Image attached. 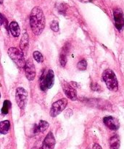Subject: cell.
I'll use <instances>...</instances> for the list:
<instances>
[{
    "label": "cell",
    "mask_w": 124,
    "mask_h": 149,
    "mask_svg": "<svg viewBox=\"0 0 124 149\" xmlns=\"http://www.w3.org/2000/svg\"><path fill=\"white\" fill-rule=\"evenodd\" d=\"M113 18L115 21V26L118 31H121L124 29V15L121 9L116 8L113 11Z\"/></svg>",
    "instance_id": "cell-6"
},
{
    "label": "cell",
    "mask_w": 124,
    "mask_h": 149,
    "mask_svg": "<svg viewBox=\"0 0 124 149\" xmlns=\"http://www.w3.org/2000/svg\"><path fill=\"white\" fill-rule=\"evenodd\" d=\"M46 74H45L44 71H43L42 73V76L40 77V87L41 90H43V91H45V90H47V87H46Z\"/></svg>",
    "instance_id": "cell-18"
},
{
    "label": "cell",
    "mask_w": 124,
    "mask_h": 149,
    "mask_svg": "<svg viewBox=\"0 0 124 149\" xmlns=\"http://www.w3.org/2000/svg\"><path fill=\"white\" fill-rule=\"evenodd\" d=\"M28 35L27 33H24L22 36L21 39H20V48H21L22 51L23 52H25L26 49H28Z\"/></svg>",
    "instance_id": "cell-14"
},
{
    "label": "cell",
    "mask_w": 124,
    "mask_h": 149,
    "mask_svg": "<svg viewBox=\"0 0 124 149\" xmlns=\"http://www.w3.org/2000/svg\"><path fill=\"white\" fill-rule=\"evenodd\" d=\"M9 29L14 37H17L20 34V30L17 22L12 21L9 24Z\"/></svg>",
    "instance_id": "cell-12"
},
{
    "label": "cell",
    "mask_w": 124,
    "mask_h": 149,
    "mask_svg": "<svg viewBox=\"0 0 124 149\" xmlns=\"http://www.w3.org/2000/svg\"><path fill=\"white\" fill-rule=\"evenodd\" d=\"M62 87L65 95L68 97V98H69L71 100H77L76 90L71 84L68 83L67 81H63L62 82Z\"/></svg>",
    "instance_id": "cell-7"
},
{
    "label": "cell",
    "mask_w": 124,
    "mask_h": 149,
    "mask_svg": "<svg viewBox=\"0 0 124 149\" xmlns=\"http://www.w3.org/2000/svg\"><path fill=\"white\" fill-rule=\"evenodd\" d=\"M110 149H119L120 148V139L118 135H114L110 139Z\"/></svg>",
    "instance_id": "cell-16"
},
{
    "label": "cell",
    "mask_w": 124,
    "mask_h": 149,
    "mask_svg": "<svg viewBox=\"0 0 124 149\" xmlns=\"http://www.w3.org/2000/svg\"><path fill=\"white\" fill-rule=\"evenodd\" d=\"M50 28L53 31L57 32L59 31V23L56 20H53L50 24Z\"/></svg>",
    "instance_id": "cell-22"
},
{
    "label": "cell",
    "mask_w": 124,
    "mask_h": 149,
    "mask_svg": "<svg viewBox=\"0 0 124 149\" xmlns=\"http://www.w3.org/2000/svg\"><path fill=\"white\" fill-rule=\"evenodd\" d=\"M103 122L107 127L112 130H117L120 127L118 120L113 116H106L103 119Z\"/></svg>",
    "instance_id": "cell-9"
},
{
    "label": "cell",
    "mask_w": 124,
    "mask_h": 149,
    "mask_svg": "<svg viewBox=\"0 0 124 149\" xmlns=\"http://www.w3.org/2000/svg\"><path fill=\"white\" fill-rule=\"evenodd\" d=\"M55 137L52 132H49L44 138L42 144V149H54L55 146Z\"/></svg>",
    "instance_id": "cell-10"
},
{
    "label": "cell",
    "mask_w": 124,
    "mask_h": 149,
    "mask_svg": "<svg viewBox=\"0 0 124 149\" xmlns=\"http://www.w3.org/2000/svg\"><path fill=\"white\" fill-rule=\"evenodd\" d=\"M30 26L32 31L36 36L40 35L43 31L45 27V17L40 7H34L30 12Z\"/></svg>",
    "instance_id": "cell-1"
},
{
    "label": "cell",
    "mask_w": 124,
    "mask_h": 149,
    "mask_svg": "<svg viewBox=\"0 0 124 149\" xmlns=\"http://www.w3.org/2000/svg\"><path fill=\"white\" fill-rule=\"evenodd\" d=\"M10 106H11V103L9 100H4L3 103V107L1 109V113L3 115L7 114Z\"/></svg>",
    "instance_id": "cell-19"
},
{
    "label": "cell",
    "mask_w": 124,
    "mask_h": 149,
    "mask_svg": "<svg viewBox=\"0 0 124 149\" xmlns=\"http://www.w3.org/2000/svg\"><path fill=\"white\" fill-rule=\"evenodd\" d=\"M1 26H4V28L7 29V20L2 14H1Z\"/></svg>",
    "instance_id": "cell-23"
},
{
    "label": "cell",
    "mask_w": 124,
    "mask_h": 149,
    "mask_svg": "<svg viewBox=\"0 0 124 149\" xmlns=\"http://www.w3.org/2000/svg\"><path fill=\"white\" fill-rule=\"evenodd\" d=\"M92 149H103V148H102V147L100 146L99 145V144L95 143L94 146H93Z\"/></svg>",
    "instance_id": "cell-24"
},
{
    "label": "cell",
    "mask_w": 124,
    "mask_h": 149,
    "mask_svg": "<svg viewBox=\"0 0 124 149\" xmlns=\"http://www.w3.org/2000/svg\"><path fill=\"white\" fill-rule=\"evenodd\" d=\"M87 63L85 60H82V61H79L77 64V68L78 69H79L80 71H84V70L87 69Z\"/></svg>",
    "instance_id": "cell-21"
},
{
    "label": "cell",
    "mask_w": 124,
    "mask_h": 149,
    "mask_svg": "<svg viewBox=\"0 0 124 149\" xmlns=\"http://www.w3.org/2000/svg\"><path fill=\"white\" fill-rule=\"evenodd\" d=\"M10 128V123L8 120L1 121L0 123V132L2 135H6Z\"/></svg>",
    "instance_id": "cell-17"
},
{
    "label": "cell",
    "mask_w": 124,
    "mask_h": 149,
    "mask_svg": "<svg viewBox=\"0 0 124 149\" xmlns=\"http://www.w3.org/2000/svg\"><path fill=\"white\" fill-rule=\"evenodd\" d=\"M68 49L67 47H64L61 51L60 55V63L61 66L64 67L67 63V54H68Z\"/></svg>",
    "instance_id": "cell-15"
},
{
    "label": "cell",
    "mask_w": 124,
    "mask_h": 149,
    "mask_svg": "<svg viewBox=\"0 0 124 149\" xmlns=\"http://www.w3.org/2000/svg\"><path fill=\"white\" fill-rule=\"evenodd\" d=\"M15 100L17 106L21 110H23L26 107L28 102V93L23 87H18L16 90Z\"/></svg>",
    "instance_id": "cell-4"
},
{
    "label": "cell",
    "mask_w": 124,
    "mask_h": 149,
    "mask_svg": "<svg viewBox=\"0 0 124 149\" xmlns=\"http://www.w3.org/2000/svg\"><path fill=\"white\" fill-rule=\"evenodd\" d=\"M7 53L9 57L12 60L13 62L17 65L18 68H25L26 62L23 52L15 47H10L9 48Z\"/></svg>",
    "instance_id": "cell-3"
},
{
    "label": "cell",
    "mask_w": 124,
    "mask_h": 149,
    "mask_svg": "<svg viewBox=\"0 0 124 149\" xmlns=\"http://www.w3.org/2000/svg\"><path fill=\"white\" fill-rule=\"evenodd\" d=\"M102 78L109 90L113 92L117 91L118 88V83L116 74L111 69H106L104 71Z\"/></svg>",
    "instance_id": "cell-2"
},
{
    "label": "cell",
    "mask_w": 124,
    "mask_h": 149,
    "mask_svg": "<svg viewBox=\"0 0 124 149\" xmlns=\"http://www.w3.org/2000/svg\"><path fill=\"white\" fill-rule=\"evenodd\" d=\"M25 74H26V78L29 81H33L36 77V68L35 65L30 61H28L26 62V66H25Z\"/></svg>",
    "instance_id": "cell-8"
},
{
    "label": "cell",
    "mask_w": 124,
    "mask_h": 149,
    "mask_svg": "<svg viewBox=\"0 0 124 149\" xmlns=\"http://www.w3.org/2000/svg\"><path fill=\"white\" fill-rule=\"evenodd\" d=\"M49 126V123L46 121H39V123L38 124V125H35L34 126V130H33L34 133L36 134L39 133V132H44L48 129Z\"/></svg>",
    "instance_id": "cell-11"
},
{
    "label": "cell",
    "mask_w": 124,
    "mask_h": 149,
    "mask_svg": "<svg viewBox=\"0 0 124 149\" xmlns=\"http://www.w3.org/2000/svg\"><path fill=\"white\" fill-rule=\"evenodd\" d=\"M68 104V100L66 98H62L57 101L55 102L51 107L49 114L52 117L58 116L62 111L65 110Z\"/></svg>",
    "instance_id": "cell-5"
},
{
    "label": "cell",
    "mask_w": 124,
    "mask_h": 149,
    "mask_svg": "<svg viewBox=\"0 0 124 149\" xmlns=\"http://www.w3.org/2000/svg\"><path fill=\"white\" fill-rule=\"evenodd\" d=\"M33 57L37 63H42L44 61V57L42 54L39 51H35L33 53Z\"/></svg>",
    "instance_id": "cell-20"
},
{
    "label": "cell",
    "mask_w": 124,
    "mask_h": 149,
    "mask_svg": "<svg viewBox=\"0 0 124 149\" xmlns=\"http://www.w3.org/2000/svg\"><path fill=\"white\" fill-rule=\"evenodd\" d=\"M78 1H81V2H84V3H87V2H90V1H93V0H78Z\"/></svg>",
    "instance_id": "cell-25"
},
{
    "label": "cell",
    "mask_w": 124,
    "mask_h": 149,
    "mask_svg": "<svg viewBox=\"0 0 124 149\" xmlns=\"http://www.w3.org/2000/svg\"><path fill=\"white\" fill-rule=\"evenodd\" d=\"M54 81H55V74H54V71L50 69L49 70L46 76V84L47 89L51 88L53 86Z\"/></svg>",
    "instance_id": "cell-13"
}]
</instances>
